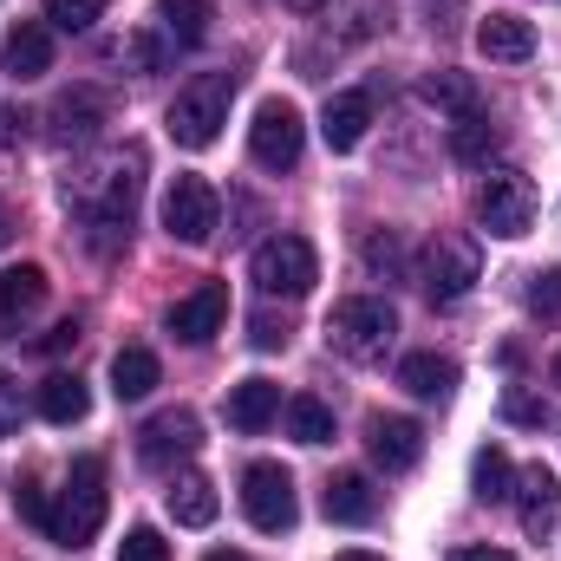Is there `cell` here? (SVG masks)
<instances>
[{
    "instance_id": "26",
    "label": "cell",
    "mask_w": 561,
    "mask_h": 561,
    "mask_svg": "<svg viewBox=\"0 0 561 561\" xmlns=\"http://www.w3.org/2000/svg\"><path fill=\"white\" fill-rule=\"evenodd\" d=\"M105 92H66L59 105H53V118H59V138H92L99 125H105Z\"/></svg>"
},
{
    "instance_id": "2",
    "label": "cell",
    "mask_w": 561,
    "mask_h": 561,
    "mask_svg": "<svg viewBox=\"0 0 561 561\" xmlns=\"http://www.w3.org/2000/svg\"><path fill=\"white\" fill-rule=\"evenodd\" d=\"M99 523H105V463H99V457H79L72 477H66V490L53 496L46 536H53L59 549H85V542L99 536Z\"/></svg>"
},
{
    "instance_id": "9",
    "label": "cell",
    "mask_w": 561,
    "mask_h": 561,
    "mask_svg": "<svg viewBox=\"0 0 561 561\" xmlns=\"http://www.w3.org/2000/svg\"><path fill=\"white\" fill-rule=\"evenodd\" d=\"M216 216H222V203H216V190H209L203 176H176V183L163 190V229H170L183 249H203V242L216 236Z\"/></svg>"
},
{
    "instance_id": "45",
    "label": "cell",
    "mask_w": 561,
    "mask_h": 561,
    "mask_svg": "<svg viewBox=\"0 0 561 561\" xmlns=\"http://www.w3.org/2000/svg\"><path fill=\"white\" fill-rule=\"evenodd\" d=\"M556 386H561V359H556Z\"/></svg>"
},
{
    "instance_id": "27",
    "label": "cell",
    "mask_w": 561,
    "mask_h": 561,
    "mask_svg": "<svg viewBox=\"0 0 561 561\" xmlns=\"http://www.w3.org/2000/svg\"><path fill=\"white\" fill-rule=\"evenodd\" d=\"M470 483H477V496L483 503H510L516 496V463H510V450H477V463H470Z\"/></svg>"
},
{
    "instance_id": "34",
    "label": "cell",
    "mask_w": 561,
    "mask_h": 561,
    "mask_svg": "<svg viewBox=\"0 0 561 561\" xmlns=\"http://www.w3.org/2000/svg\"><path fill=\"white\" fill-rule=\"evenodd\" d=\"M287 333H294V327H287V313H268V307H262V313L249 320V340H255L262 353H275V346H287Z\"/></svg>"
},
{
    "instance_id": "10",
    "label": "cell",
    "mask_w": 561,
    "mask_h": 561,
    "mask_svg": "<svg viewBox=\"0 0 561 561\" xmlns=\"http://www.w3.org/2000/svg\"><path fill=\"white\" fill-rule=\"evenodd\" d=\"M300 144H307L300 112H294L287 99H268V105L255 112V125H249V157H255L262 170H294V163H300Z\"/></svg>"
},
{
    "instance_id": "31",
    "label": "cell",
    "mask_w": 561,
    "mask_h": 561,
    "mask_svg": "<svg viewBox=\"0 0 561 561\" xmlns=\"http://www.w3.org/2000/svg\"><path fill=\"white\" fill-rule=\"evenodd\" d=\"M424 99L444 105L450 118H457V112H477V92H470V79H457V72H431V79H424Z\"/></svg>"
},
{
    "instance_id": "14",
    "label": "cell",
    "mask_w": 561,
    "mask_h": 561,
    "mask_svg": "<svg viewBox=\"0 0 561 561\" xmlns=\"http://www.w3.org/2000/svg\"><path fill=\"white\" fill-rule=\"evenodd\" d=\"M516 503H523V529L536 542H549V529H556V516H561V477L549 463L516 470Z\"/></svg>"
},
{
    "instance_id": "18",
    "label": "cell",
    "mask_w": 561,
    "mask_h": 561,
    "mask_svg": "<svg viewBox=\"0 0 561 561\" xmlns=\"http://www.w3.org/2000/svg\"><path fill=\"white\" fill-rule=\"evenodd\" d=\"M366 125H373V99L366 92H333L327 99V118H320L327 150H359L366 144Z\"/></svg>"
},
{
    "instance_id": "8",
    "label": "cell",
    "mask_w": 561,
    "mask_h": 561,
    "mask_svg": "<svg viewBox=\"0 0 561 561\" xmlns=\"http://www.w3.org/2000/svg\"><path fill=\"white\" fill-rule=\"evenodd\" d=\"M242 510H249V523H255L262 536H287L294 516H300L294 477H287L280 463H249V470H242Z\"/></svg>"
},
{
    "instance_id": "24",
    "label": "cell",
    "mask_w": 561,
    "mask_h": 561,
    "mask_svg": "<svg viewBox=\"0 0 561 561\" xmlns=\"http://www.w3.org/2000/svg\"><path fill=\"white\" fill-rule=\"evenodd\" d=\"M85 412H92V392H85L79 373H53V379L39 386V419L46 424H79Z\"/></svg>"
},
{
    "instance_id": "41",
    "label": "cell",
    "mask_w": 561,
    "mask_h": 561,
    "mask_svg": "<svg viewBox=\"0 0 561 561\" xmlns=\"http://www.w3.org/2000/svg\"><path fill=\"white\" fill-rule=\"evenodd\" d=\"M450 561H510L503 549H450Z\"/></svg>"
},
{
    "instance_id": "16",
    "label": "cell",
    "mask_w": 561,
    "mask_h": 561,
    "mask_svg": "<svg viewBox=\"0 0 561 561\" xmlns=\"http://www.w3.org/2000/svg\"><path fill=\"white\" fill-rule=\"evenodd\" d=\"M477 46H483V59H503V66H523V59L536 53V26H529L523 13H490V20L477 26Z\"/></svg>"
},
{
    "instance_id": "39",
    "label": "cell",
    "mask_w": 561,
    "mask_h": 561,
    "mask_svg": "<svg viewBox=\"0 0 561 561\" xmlns=\"http://www.w3.org/2000/svg\"><path fill=\"white\" fill-rule=\"evenodd\" d=\"M529 307H536V313H556V307H561V275H556V268L529 280Z\"/></svg>"
},
{
    "instance_id": "32",
    "label": "cell",
    "mask_w": 561,
    "mask_h": 561,
    "mask_svg": "<svg viewBox=\"0 0 561 561\" xmlns=\"http://www.w3.org/2000/svg\"><path fill=\"white\" fill-rule=\"evenodd\" d=\"M13 510H20L33 529H46V523H53V496H46L39 483H13Z\"/></svg>"
},
{
    "instance_id": "23",
    "label": "cell",
    "mask_w": 561,
    "mask_h": 561,
    "mask_svg": "<svg viewBox=\"0 0 561 561\" xmlns=\"http://www.w3.org/2000/svg\"><path fill=\"white\" fill-rule=\"evenodd\" d=\"M46 287H53V280H46V268H39V262L7 268V275H0V320H7V327H13V320H26V313L46 300Z\"/></svg>"
},
{
    "instance_id": "3",
    "label": "cell",
    "mask_w": 561,
    "mask_h": 561,
    "mask_svg": "<svg viewBox=\"0 0 561 561\" xmlns=\"http://www.w3.org/2000/svg\"><path fill=\"white\" fill-rule=\"evenodd\" d=\"M392 333H399V313H392V300H379V294H353V300H340L333 313H327V346L333 353H346V359H379L386 346H392Z\"/></svg>"
},
{
    "instance_id": "13",
    "label": "cell",
    "mask_w": 561,
    "mask_h": 561,
    "mask_svg": "<svg viewBox=\"0 0 561 561\" xmlns=\"http://www.w3.org/2000/svg\"><path fill=\"white\" fill-rule=\"evenodd\" d=\"M196 444H203V419L183 412V405H176V412H157V419L138 431V457L144 463H157V470L176 463V457H190Z\"/></svg>"
},
{
    "instance_id": "37",
    "label": "cell",
    "mask_w": 561,
    "mask_h": 561,
    "mask_svg": "<svg viewBox=\"0 0 561 561\" xmlns=\"http://www.w3.org/2000/svg\"><path fill=\"white\" fill-rule=\"evenodd\" d=\"M503 419L510 424H549V405L529 399V392H510V399H503Z\"/></svg>"
},
{
    "instance_id": "20",
    "label": "cell",
    "mask_w": 561,
    "mask_h": 561,
    "mask_svg": "<svg viewBox=\"0 0 561 561\" xmlns=\"http://www.w3.org/2000/svg\"><path fill=\"white\" fill-rule=\"evenodd\" d=\"M399 386H405L412 399H450L457 359H444V353H405V359H399Z\"/></svg>"
},
{
    "instance_id": "36",
    "label": "cell",
    "mask_w": 561,
    "mask_h": 561,
    "mask_svg": "<svg viewBox=\"0 0 561 561\" xmlns=\"http://www.w3.org/2000/svg\"><path fill=\"white\" fill-rule=\"evenodd\" d=\"M366 268L399 275V236H392V229H386V236H366Z\"/></svg>"
},
{
    "instance_id": "25",
    "label": "cell",
    "mask_w": 561,
    "mask_h": 561,
    "mask_svg": "<svg viewBox=\"0 0 561 561\" xmlns=\"http://www.w3.org/2000/svg\"><path fill=\"white\" fill-rule=\"evenodd\" d=\"M157 379H163V366H157L150 346H125V353L112 359V392H118V399H150Z\"/></svg>"
},
{
    "instance_id": "1",
    "label": "cell",
    "mask_w": 561,
    "mask_h": 561,
    "mask_svg": "<svg viewBox=\"0 0 561 561\" xmlns=\"http://www.w3.org/2000/svg\"><path fill=\"white\" fill-rule=\"evenodd\" d=\"M138 183H144V157H138V150H125V157H105L92 176L66 183V196L92 216V229H131Z\"/></svg>"
},
{
    "instance_id": "19",
    "label": "cell",
    "mask_w": 561,
    "mask_h": 561,
    "mask_svg": "<svg viewBox=\"0 0 561 561\" xmlns=\"http://www.w3.org/2000/svg\"><path fill=\"white\" fill-rule=\"evenodd\" d=\"M275 419H280V386L275 379H242V386L229 392V424H236V431L255 437V431H268Z\"/></svg>"
},
{
    "instance_id": "6",
    "label": "cell",
    "mask_w": 561,
    "mask_h": 561,
    "mask_svg": "<svg viewBox=\"0 0 561 561\" xmlns=\"http://www.w3.org/2000/svg\"><path fill=\"white\" fill-rule=\"evenodd\" d=\"M313 280H320V262H313V242L307 236H268L255 249V287L262 294L300 300V294H313Z\"/></svg>"
},
{
    "instance_id": "46",
    "label": "cell",
    "mask_w": 561,
    "mask_h": 561,
    "mask_svg": "<svg viewBox=\"0 0 561 561\" xmlns=\"http://www.w3.org/2000/svg\"><path fill=\"white\" fill-rule=\"evenodd\" d=\"M294 7H313V0H294Z\"/></svg>"
},
{
    "instance_id": "33",
    "label": "cell",
    "mask_w": 561,
    "mask_h": 561,
    "mask_svg": "<svg viewBox=\"0 0 561 561\" xmlns=\"http://www.w3.org/2000/svg\"><path fill=\"white\" fill-rule=\"evenodd\" d=\"M118 561H170V542H163L157 529H131V536L118 542Z\"/></svg>"
},
{
    "instance_id": "11",
    "label": "cell",
    "mask_w": 561,
    "mask_h": 561,
    "mask_svg": "<svg viewBox=\"0 0 561 561\" xmlns=\"http://www.w3.org/2000/svg\"><path fill=\"white\" fill-rule=\"evenodd\" d=\"M222 320H229V287H222V280H203L196 294H183V300L163 313L170 340H183V346H209V340L222 333Z\"/></svg>"
},
{
    "instance_id": "43",
    "label": "cell",
    "mask_w": 561,
    "mask_h": 561,
    "mask_svg": "<svg viewBox=\"0 0 561 561\" xmlns=\"http://www.w3.org/2000/svg\"><path fill=\"white\" fill-rule=\"evenodd\" d=\"M340 561H386V556H366V549H346Z\"/></svg>"
},
{
    "instance_id": "35",
    "label": "cell",
    "mask_w": 561,
    "mask_h": 561,
    "mask_svg": "<svg viewBox=\"0 0 561 561\" xmlns=\"http://www.w3.org/2000/svg\"><path fill=\"white\" fill-rule=\"evenodd\" d=\"M125 59H131L138 72H157V66L170 59V39H157V33H138V39H125Z\"/></svg>"
},
{
    "instance_id": "7",
    "label": "cell",
    "mask_w": 561,
    "mask_h": 561,
    "mask_svg": "<svg viewBox=\"0 0 561 561\" xmlns=\"http://www.w3.org/2000/svg\"><path fill=\"white\" fill-rule=\"evenodd\" d=\"M477 222H483L490 236H503V242L529 236V222H536V183L516 176V170H496V176L477 190Z\"/></svg>"
},
{
    "instance_id": "38",
    "label": "cell",
    "mask_w": 561,
    "mask_h": 561,
    "mask_svg": "<svg viewBox=\"0 0 561 561\" xmlns=\"http://www.w3.org/2000/svg\"><path fill=\"white\" fill-rule=\"evenodd\" d=\"M20 412H26V405H20V386H13V373H0V437L20 431Z\"/></svg>"
},
{
    "instance_id": "29",
    "label": "cell",
    "mask_w": 561,
    "mask_h": 561,
    "mask_svg": "<svg viewBox=\"0 0 561 561\" xmlns=\"http://www.w3.org/2000/svg\"><path fill=\"white\" fill-rule=\"evenodd\" d=\"M287 437L294 444H333V412L320 399H294L287 405Z\"/></svg>"
},
{
    "instance_id": "40",
    "label": "cell",
    "mask_w": 561,
    "mask_h": 561,
    "mask_svg": "<svg viewBox=\"0 0 561 561\" xmlns=\"http://www.w3.org/2000/svg\"><path fill=\"white\" fill-rule=\"evenodd\" d=\"M66 346H79V327H72V320H66V327H53V333H46V353H66Z\"/></svg>"
},
{
    "instance_id": "42",
    "label": "cell",
    "mask_w": 561,
    "mask_h": 561,
    "mask_svg": "<svg viewBox=\"0 0 561 561\" xmlns=\"http://www.w3.org/2000/svg\"><path fill=\"white\" fill-rule=\"evenodd\" d=\"M203 561H249V556H236V549H216V556H203Z\"/></svg>"
},
{
    "instance_id": "30",
    "label": "cell",
    "mask_w": 561,
    "mask_h": 561,
    "mask_svg": "<svg viewBox=\"0 0 561 561\" xmlns=\"http://www.w3.org/2000/svg\"><path fill=\"white\" fill-rule=\"evenodd\" d=\"M105 7H112V0H46V26H59V33H92V26L105 20Z\"/></svg>"
},
{
    "instance_id": "12",
    "label": "cell",
    "mask_w": 561,
    "mask_h": 561,
    "mask_svg": "<svg viewBox=\"0 0 561 561\" xmlns=\"http://www.w3.org/2000/svg\"><path fill=\"white\" fill-rule=\"evenodd\" d=\"M366 450H373V463H379L386 477H405V470L424 457V424L379 412V419L366 424Z\"/></svg>"
},
{
    "instance_id": "5",
    "label": "cell",
    "mask_w": 561,
    "mask_h": 561,
    "mask_svg": "<svg viewBox=\"0 0 561 561\" xmlns=\"http://www.w3.org/2000/svg\"><path fill=\"white\" fill-rule=\"evenodd\" d=\"M477 280H483V255H477V242H470V236H437V242L424 249L419 287L431 294V300H437V307L463 300Z\"/></svg>"
},
{
    "instance_id": "4",
    "label": "cell",
    "mask_w": 561,
    "mask_h": 561,
    "mask_svg": "<svg viewBox=\"0 0 561 561\" xmlns=\"http://www.w3.org/2000/svg\"><path fill=\"white\" fill-rule=\"evenodd\" d=\"M222 125H229V79H222V72L190 79V85L170 99V112H163V131L183 144V150H209V144L222 138Z\"/></svg>"
},
{
    "instance_id": "28",
    "label": "cell",
    "mask_w": 561,
    "mask_h": 561,
    "mask_svg": "<svg viewBox=\"0 0 561 561\" xmlns=\"http://www.w3.org/2000/svg\"><path fill=\"white\" fill-rule=\"evenodd\" d=\"M496 150V118H483V112H457L450 118V157L457 163H483Z\"/></svg>"
},
{
    "instance_id": "15",
    "label": "cell",
    "mask_w": 561,
    "mask_h": 561,
    "mask_svg": "<svg viewBox=\"0 0 561 561\" xmlns=\"http://www.w3.org/2000/svg\"><path fill=\"white\" fill-rule=\"evenodd\" d=\"M7 79L13 85H26V79H46L53 72V26L46 20H20L13 33H7Z\"/></svg>"
},
{
    "instance_id": "21",
    "label": "cell",
    "mask_w": 561,
    "mask_h": 561,
    "mask_svg": "<svg viewBox=\"0 0 561 561\" xmlns=\"http://www.w3.org/2000/svg\"><path fill=\"white\" fill-rule=\"evenodd\" d=\"M216 510H222V503H216V483H209V477L183 470V477L170 483V516H176L183 529H209V523H216Z\"/></svg>"
},
{
    "instance_id": "22",
    "label": "cell",
    "mask_w": 561,
    "mask_h": 561,
    "mask_svg": "<svg viewBox=\"0 0 561 561\" xmlns=\"http://www.w3.org/2000/svg\"><path fill=\"white\" fill-rule=\"evenodd\" d=\"M209 20H216L209 0H157V26H163L170 46H203L209 39Z\"/></svg>"
},
{
    "instance_id": "17",
    "label": "cell",
    "mask_w": 561,
    "mask_h": 561,
    "mask_svg": "<svg viewBox=\"0 0 561 561\" xmlns=\"http://www.w3.org/2000/svg\"><path fill=\"white\" fill-rule=\"evenodd\" d=\"M320 510H327V523H373L379 516V496H373V483L359 470H340V477H327Z\"/></svg>"
},
{
    "instance_id": "44",
    "label": "cell",
    "mask_w": 561,
    "mask_h": 561,
    "mask_svg": "<svg viewBox=\"0 0 561 561\" xmlns=\"http://www.w3.org/2000/svg\"><path fill=\"white\" fill-rule=\"evenodd\" d=\"M7 236H13V222H7V209H0V249H7Z\"/></svg>"
}]
</instances>
